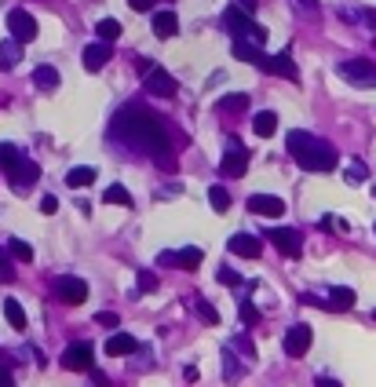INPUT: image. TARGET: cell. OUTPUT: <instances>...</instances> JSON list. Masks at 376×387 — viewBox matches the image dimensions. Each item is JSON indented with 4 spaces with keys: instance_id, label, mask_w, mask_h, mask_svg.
Segmentation results:
<instances>
[{
    "instance_id": "cell-28",
    "label": "cell",
    "mask_w": 376,
    "mask_h": 387,
    "mask_svg": "<svg viewBox=\"0 0 376 387\" xmlns=\"http://www.w3.org/2000/svg\"><path fill=\"white\" fill-rule=\"evenodd\" d=\"M4 318L11 321V329H18V333L26 329V311L18 307V299H11V296L4 299Z\"/></svg>"
},
{
    "instance_id": "cell-23",
    "label": "cell",
    "mask_w": 376,
    "mask_h": 387,
    "mask_svg": "<svg viewBox=\"0 0 376 387\" xmlns=\"http://www.w3.org/2000/svg\"><path fill=\"white\" fill-rule=\"evenodd\" d=\"M99 179V172L95 168H88V165H77V168H70V176H66V183L73 186V190H80V186H92Z\"/></svg>"
},
{
    "instance_id": "cell-1",
    "label": "cell",
    "mask_w": 376,
    "mask_h": 387,
    "mask_svg": "<svg viewBox=\"0 0 376 387\" xmlns=\"http://www.w3.org/2000/svg\"><path fill=\"white\" fill-rule=\"evenodd\" d=\"M114 136H121L124 143H132V146L146 150V154H154L157 165H161L164 172H172V168H176L172 143H169V136H164V121H161L157 114H150L146 106H139V102L124 106V110L117 114Z\"/></svg>"
},
{
    "instance_id": "cell-33",
    "label": "cell",
    "mask_w": 376,
    "mask_h": 387,
    "mask_svg": "<svg viewBox=\"0 0 376 387\" xmlns=\"http://www.w3.org/2000/svg\"><path fill=\"white\" fill-rule=\"evenodd\" d=\"M194 311H198V318L205 321V326H219V311H216L212 304H208V299H198Z\"/></svg>"
},
{
    "instance_id": "cell-30",
    "label": "cell",
    "mask_w": 376,
    "mask_h": 387,
    "mask_svg": "<svg viewBox=\"0 0 376 387\" xmlns=\"http://www.w3.org/2000/svg\"><path fill=\"white\" fill-rule=\"evenodd\" d=\"M208 205H212L216 212H226V208H231V194H226L223 183H212V186H208Z\"/></svg>"
},
{
    "instance_id": "cell-5",
    "label": "cell",
    "mask_w": 376,
    "mask_h": 387,
    "mask_svg": "<svg viewBox=\"0 0 376 387\" xmlns=\"http://www.w3.org/2000/svg\"><path fill=\"white\" fill-rule=\"evenodd\" d=\"M51 292H55L59 304H66V307H80V304L88 299V285L80 282V278H73V274L55 278V282H51Z\"/></svg>"
},
{
    "instance_id": "cell-38",
    "label": "cell",
    "mask_w": 376,
    "mask_h": 387,
    "mask_svg": "<svg viewBox=\"0 0 376 387\" xmlns=\"http://www.w3.org/2000/svg\"><path fill=\"white\" fill-rule=\"evenodd\" d=\"M216 278H219V285H241V274H238V270H231V267H223Z\"/></svg>"
},
{
    "instance_id": "cell-36",
    "label": "cell",
    "mask_w": 376,
    "mask_h": 387,
    "mask_svg": "<svg viewBox=\"0 0 376 387\" xmlns=\"http://www.w3.org/2000/svg\"><path fill=\"white\" fill-rule=\"evenodd\" d=\"M135 289H139V292H154V289H157V274H154V270H139V274H135Z\"/></svg>"
},
{
    "instance_id": "cell-35",
    "label": "cell",
    "mask_w": 376,
    "mask_h": 387,
    "mask_svg": "<svg viewBox=\"0 0 376 387\" xmlns=\"http://www.w3.org/2000/svg\"><path fill=\"white\" fill-rule=\"evenodd\" d=\"M238 314H241V321H245V326H260V311H256L253 304H248L245 296L238 299Z\"/></svg>"
},
{
    "instance_id": "cell-9",
    "label": "cell",
    "mask_w": 376,
    "mask_h": 387,
    "mask_svg": "<svg viewBox=\"0 0 376 387\" xmlns=\"http://www.w3.org/2000/svg\"><path fill=\"white\" fill-rule=\"evenodd\" d=\"M245 168H248V150L241 146V143H226V150H223V165H219V172L226 179H238V176H245Z\"/></svg>"
},
{
    "instance_id": "cell-10",
    "label": "cell",
    "mask_w": 376,
    "mask_h": 387,
    "mask_svg": "<svg viewBox=\"0 0 376 387\" xmlns=\"http://www.w3.org/2000/svg\"><path fill=\"white\" fill-rule=\"evenodd\" d=\"M267 242L274 245L281 256H300V252H303V238H300V230H292V227L267 230Z\"/></svg>"
},
{
    "instance_id": "cell-12",
    "label": "cell",
    "mask_w": 376,
    "mask_h": 387,
    "mask_svg": "<svg viewBox=\"0 0 376 387\" xmlns=\"http://www.w3.org/2000/svg\"><path fill=\"white\" fill-rule=\"evenodd\" d=\"M8 179H11V190H18V194H26L37 179H40V165L37 161H30V157H23L11 172H8Z\"/></svg>"
},
{
    "instance_id": "cell-19",
    "label": "cell",
    "mask_w": 376,
    "mask_h": 387,
    "mask_svg": "<svg viewBox=\"0 0 376 387\" xmlns=\"http://www.w3.org/2000/svg\"><path fill=\"white\" fill-rule=\"evenodd\" d=\"M154 33H157L161 40L176 37V33H179V18H176V11H154Z\"/></svg>"
},
{
    "instance_id": "cell-26",
    "label": "cell",
    "mask_w": 376,
    "mask_h": 387,
    "mask_svg": "<svg viewBox=\"0 0 376 387\" xmlns=\"http://www.w3.org/2000/svg\"><path fill=\"white\" fill-rule=\"evenodd\" d=\"M23 157H26V154H23V150H18L15 143H0V172H11Z\"/></svg>"
},
{
    "instance_id": "cell-24",
    "label": "cell",
    "mask_w": 376,
    "mask_h": 387,
    "mask_svg": "<svg viewBox=\"0 0 376 387\" xmlns=\"http://www.w3.org/2000/svg\"><path fill=\"white\" fill-rule=\"evenodd\" d=\"M33 84H37V88H44V92H55L59 88V70L55 66H37L33 70Z\"/></svg>"
},
{
    "instance_id": "cell-48",
    "label": "cell",
    "mask_w": 376,
    "mask_h": 387,
    "mask_svg": "<svg viewBox=\"0 0 376 387\" xmlns=\"http://www.w3.org/2000/svg\"><path fill=\"white\" fill-rule=\"evenodd\" d=\"M372 318H376V311H372Z\"/></svg>"
},
{
    "instance_id": "cell-16",
    "label": "cell",
    "mask_w": 376,
    "mask_h": 387,
    "mask_svg": "<svg viewBox=\"0 0 376 387\" xmlns=\"http://www.w3.org/2000/svg\"><path fill=\"white\" fill-rule=\"evenodd\" d=\"M110 44H102V40H95V44H88L85 48V55H80V62H85V70L88 73H99L102 66H107V62H110Z\"/></svg>"
},
{
    "instance_id": "cell-32",
    "label": "cell",
    "mask_w": 376,
    "mask_h": 387,
    "mask_svg": "<svg viewBox=\"0 0 376 387\" xmlns=\"http://www.w3.org/2000/svg\"><path fill=\"white\" fill-rule=\"evenodd\" d=\"M201 260H205V252H201V249H194V245L179 249V267H183V270H198Z\"/></svg>"
},
{
    "instance_id": "cell-41",
    "label": "cell",
    "mask_w": 376,
    "mask_h": 387,
    "mask_svg": "<svg viewBox=\"0 0 376 387\" xmlns=\"http://www.w3.org/2000/svg\"><path fill=\"white\" fill-rule=\"evenodd\" d=\"M157 263H161V267H179V252H161Z\"/></svg>"
},
{
    "instance_id": "cell-11",
    "label": "cell",
    "mask_w": 376,
    "mask_h": 387,
    "mask_svg": "<svg viewBox=\"0 0 376 387\" xmlns=\"http://www.w3.org/2000/svg\"><path fill=\"white\" fill-rule=\"evenodd\" d=\"M142 84H146V92L157 95V99H172V95H176V77H172L169 70H161V66H150V70H146Z\"/></svg>"
},
{
    "instance_id": "cell-17",
    "label": "cell",
    "mask_w": 376,
    "mask_h": 387,
    "mask_svg": "<svg viewBox=\"0 0 376 387\" xmlns=\"http://www.w3.org/2000/svg\"><path fill=\"white\" fill-rule=\"evenodd\" d=\"M135 351H139V340L128 336V333H114V336L107 340V355H114V358H128V355H135Z\"/></svg>"
},
{
    "instance_id": "cell-29",
    "label": "cell",
    "mask_w": 376,
    "mask_h": 387,
    "mask_svg": "<svg viewBox=\"0 0 376 387\" xmlns=\"http://www.w3.org/2000/svg\"><path fill=\"white\" fill-rule=\"evenodd\" d=\"M95 33H99V40H102V44H114V40L121 37V23H117V18H99Z\"/></svg>"
},
{
    "instance_id": "cell-31",
    "label": "cell",
    "mask_w": 376,
    "mask_h": 387,
    "mask_svg": "<svg viewBox=\"0 0 376 387\" xmlns=\"http://www.w3.org/2000/svg\"><path fill=\"white\" fill-rule=\"evenodd\" d=\"M8 252L15 256L18 263H33V245L23 242V238H8Z\"/></svg>"
},
{
    "instance_id": "cell-13",
    "label": "cell",
    "mask_w": 376,
    "mask_h": 387,
    "mask_svg": "<svg viewBox=\"0 0 376 387\" xmlns=\"http://www.w3.org/2000/svg\"><path fill=\"white\" fill-rule=\"evenodd\" d=\"M226 249H231L234 256H241V260H260L263 242L256 238V234H234V238L226 242Z\"/></svg>"
},
{
    "instance_id": "cell-37",
    "label": "cell",
    "mask_w": 376,
    "mask_h": 387,
    "mask_svg": "<svg viewBox=\"0 0 376 387\" xmlns=\"http://www.w3.org/2000/svg\"><path fill=\"white\" fill-rule=\"evenodd\" d=\"M0 282H15V267H11V260L4 256V245H0Z\"/></svg>"
},
{
    "instance_id": "cell-45",
    "label": "cell",
    "mask_w": 376,
    "mask_h": 387,
    "mask_svg": "<svg viewBox=\"0 0 376 387\" xmlns=\"http://www.w3.org/2000/svg\"><path fill=\"white\" fill-rule=\"evenodd\" d=\"M234 4H238L241 11H248V15H253V11H256V0H234Z\"/></svg>"
},
{
    "instance_id": "cell-34",
    "label": "cell",
    "mask_w": 376,
    "mask_h": 387,
    "mask_svg": "<svg viewBox=\"0 0 376 387\" xmlns=\"http://www.w3.org/2000/svg\"><path fill=\"white\" fill-rule=\"evenodd\" d=\"M365 179H369V168H365L362 161H351V165H347V183L358 186V183H365Z\"/></svg>"
},
{
    "instance_id": "cell-25",
    "label": "cell",
    "mask_w": 376,
    "mask_h": 387,
    "mask_svg": "<svg viewBox=\"0 0 376 387\" xmlns=\"http://www.w3.org/2000/svg\"><path fill=\"white\" fill-rule=\"evenodd\" d=\"M245 106H248V95H245V92H234V95H223V99L216 102V110H219V114H241Z\"/></svg>"
},
{
    "instance_id": "cell-6",
    "label": "cell",
    "mask_w": 376,
    "mask_h": 387,
    "mask_svg": "<svg viewBox=\"0 0 376 387\" xmlns=\"http://www.w3.org/2000/svg\"><path fill=\"white\" fill-rule=\"evenodd\" d=\"M8 33H11V40H18V44H30V40H37L40 26L26 8H15V11H8Z\"/></svg>"
},
{
    "instance_id": "cell-43",
    "label": "cell",
    "mask_w": 376,
    "mask_h": 387,
    "mask_svg": "<svg viewBox=\"0 0 376 387\" xmlns=\"http://www.w3.org/2000/svg\"><path fill=\"white\" fill-rule=\"evenodd\" d=\"M128 4H132V11H150L154 0H128Z\"/></svg>"
},
{
    "instance_id": "cell-14",
    "label": "cell",
    "mask_w": 376,
    "mask_h": 387,
    "mask_svg": "<svg viewBox=\"0 0 376 387\" xmlns=\"http://www.w3.org/2000/svg\"><path fill=\"white\" fill-rule=\"evenodd\" d=\"M248 208H253L256 216L278 220L281 212H285V201H281V198H274V194H253V198H248Z\"/></svg>"
},
{
    "instance_id": "cell-20",
    "label": "cell",
    "mask_w": 376,
    "mask_h": 387,
    "mask_svg": "<svg viewBox=\"0 0 376 387\" xmlns=\"http://www.w3.org/2000/svg\"><path fill=\"white\" fill-rule=\"evenodd\" d=\"M23 59V44L18 40H0V70H15Z\"/></svg>"
},
{
    "instance_id": "cell-49",
    "label": "cell",
    "mask_w": 376,
    "mask_h": 387,
    "mask_svg": "<svg viewBox=\"0 0 376 387\" xmlns=\"http://www.w3.org/2000/svg\"><path fill=\"white\" fill-rule=\"evenodd\" d=\"M372 230H376V227H372Z\"/></svg>"
},
{
    "instance_id": "cell-40",
    "label": "cell",
    "mask_w": 376,
    "mask_h": 387,
    "mask_svg": "<svg viewBox=\"0 0 376 387\" xmlns=\"http://www.w3.org/2000/svg\"><path fill=\"white\" fill-rule=\"evenodd\" d=\"M95 321H99V326H107V329H117V326H121V318H117V314H110V311L95 314Z\"/></svg>"
},
{
    "instance_id": "cell-3",
    "label": "cell",
    "mask_w": 376,
    "mask_h": 387,
    "mask_svg": "<svg viewBox=\"0 0 376 387\" xmlns=\"http://www.w3.org/2000/svg\"><path fill=\"white\" fill-rule=\"evenodd\" d=\"M223 26L234 33V40H253V44H263V40H267V30L248 11H241L238 4H231L223 11Z\"/></svg>"
},
{
    "instance_id": "cell-8",
    "label": "cell",
    "mask_w": 376,
    "mask_h": 387,
    "mask_svg": "<svg viewBox=\"0 0 376 387\" xmlns=\"http://www.w3.org/2000/svg\"><path fill=\"white\" fill-rule=\"evenodd\" d=\"M310 343H315V333H310V326H292L289 333H285V340H281V351L289 355V358H303L307 351H310Z\"/></svg>"
},
{
    "instance_id": "cell-4",
    "label": "cell",
    "mask_w": 376,
    "mask_h": 387,
    "mask_svg": "<svg viewBox=\"0 0 376 387\" xmlns=\"http://www.w3.org/2000/svg\"><path fill=\"white\" fill-rule=\"evenodd\" d=\"M62 369H70V373H92L95 369V347H92L88 340L70 343V347L62 351Z\"/></svg>"
},
{
    "instance_id": "cell-47",
    "label": "cell",
    "mask_w": 376,
    "mask_h": 387,
    "mask_svg": "<svg viewBox=\"0 0 376 387\" xmlns=\"http://www.w3.org/2000/svg\"><path fill=\"white\" fill-rule=\"evenodd\" d=\"M300 4H303L307 11H318V0H300Z\"/></svg>"
},
{
    "instance_id": "cell-46",
    "label": "cell",
    "mask_w": 376,
    "mask_h": 387,
    "mask_svg": "<svg viewBox=\"0 0 376 387\" xmlns=\"http://www.w3.org/2000/svg\"><path fill=\"white\" fill-rule=\"evenodd\" d=\"M318 387H340V380H332V376H322V380H318Z\"/></svg>"
},
{
    "instance_id": "cell-21",
    "label": "cell",
    "mask_w": 376,
    "mask_h": 387,
    "mask_svg": "<svg viewBox=\"0 0 376 387\" xmlns=\"http://www.w3.org/2000/svg\"><path fill=\"white\" fill-rule=\"evenodd\" d=\"M253 132H256V136H263V139H270V136L278 132V114H274V110L256 114V117H253Z\"/></svg>"
},
{
    "instance_id": "cell-39",
    "label": "cell",
    "mask_w": 376,
    "mask_h": 387,
    "mask_svg": "<svg viewBox=\"0 0 376 387\" xmlns=\"http://www.w3.org/2000/svg\"><path fill=\"white\" fill-rule=\"evenodd\" d=\"M40 212H44V216H55V212H59V198L44 194V198H40Z\"/></svg>"
},
{
    "instance_id": "cell-27",
    "label": "cell",
    "mask_w": 376,
    "mask_h": 387,
    "mask_svg": "<svg viewBox=\"0 0 376 387\" xmlns=\"http://www.w3.org/2000/svg\"><path fill=\"white\" fill-rule=\"evenodd\" d=\"M102 201H107V205H121V208H132V194L124 190L121 183H114V186L102 190Z\"/></svg>"
},
{
    "instance_id": "cell-22",
    "label": "cell",
    "mask_w": 376,
    "mask_h": 387,
    "mask_svg": "<svg viewBox=\"0 0 376 387\" xmlns=\"http://www.w3.org/2000/svg\"><path fill=\"white\" fill-rule=\"evenodd\" d=\"M325 307H329V311H351V307H354V289H347V285L332 289L329 299H325Z\"/></svg>"
},
{
    "instance_id": "cell-7",
    "label": "cell",
    "mask_w": 376,
    "mask_h": 387,
    "mask_svg": "<svg viewBox=\"0 0 376 387\" xmlns=\"http://www.w3.org/2000/svg\"><path fill=\"white\" fill-rule=\"evenodd\" d=\"M340 77L351 84H362V88H376V66L369 59H347L340 62Z\"/></svg>"
},
{
    "instance_id": "cell-42",
    "label": "cell",
    "mask_w": 376,
    "mask_h": 387,
    "mask_svg": "<svg viewBox=\"0 0 376 387\" xmlns=\"http://www.w3.org/2000/svg\"><path fill=\"white\" fill-rule=\"evenodd\" d=\"M92 380H95V387H114L110 376H107V373H99V369H92Z\"/></svg>"
},
{
    "instance_id": "cell-44",
    "label": "cell",
    "mask_w": 376,
    "mask_h": 387,
    "mask_svg": "<svg viewBox=\"0 0 376 387\" xmlns=\"http://www.w3.org/2000/svg\"><path fill=\"white\" fill-rule=\"evenodd\" d=\"M0 387H15V380H11V369H4V365H0Z\"/></svg>"
},
{
    "instance_id": "cell-15",
    "label": "cell",
    "mask_w": 376,
    "mask_h": 387,
    "mask_svg": "<svg viewBox=\"0 0 376 387\" xmlns=\"http://www.w3.org/2000/svg\"><path fill=\"white\" fill-rule=\"evenodd\" d=\"M263 70H267V73H278V77H285V81H300V70H296V62H292V55H289V52L267 55Z\"/></svg>"
},
{
    "instance_id": "cell-18",
    "label": "cell",
    "mask_w": 376,
    "mask_h": 387,
    "mask_svg": "<svg viewBox=\"0 0 376 387\" xmlns=\"http://www.w3.org/2000/svg\"><path fill=\"white\" fill-rule=\"evenodd\" d=\"M231 52H234V59L253 62V66H260V70H263V62H267V55L260 52V44H253V40H234Z\"/></svg>"
},
{
    "instance_id": "cell-2",
    "label": "cell",
    "mask_w": 376,
    "mask_h": 387,
    "mask_svg": "<svg viewBox=\"0 0 376 387\" xmlns=\"http://www.w3.org/2000/svg\"><path fill=\"white\" fill-rule=\"evenodd\" d=\"M285 146H289L292 161H296L300 168H307V172H332L336 161H340L336 150H332L329 143H322V139H315L310 132H289Z\"/></svg>"
}]
</instances>
